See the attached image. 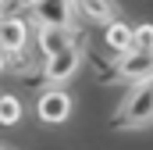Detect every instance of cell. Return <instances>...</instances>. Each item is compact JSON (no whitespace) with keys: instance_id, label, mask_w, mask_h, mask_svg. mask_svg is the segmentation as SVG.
Masks as SVG:
<instances>
[{"instance_id":"obj_7","label":"cell","mask_w":153,"mask_h":150,"mask_svg":"<svg viewBox=\"0 0 153 150\" xmlns=\"http://www.w3.org/2000/svg\"><path fill=\"white\" fill-rule=\"evenodd\" d=\"M29 36H32V25L25 22V18H4V29H0V43L11 50V54H18V50H25L29 46Z\"/></svg>"},{"instance_id":"obj_2","label":"cell","mask_w":153,"mask_h":150,"mask_svg":"<svg viewBox=\"0 0 153 150\" xmlns=\"http://www.w3.org/2000/svg\"><path fill=\"white\" fill-rule=\"evenodd\" d=\"M78 14L75 0H36L29 7V18L36 22V29H71Z\"/></svg>"},{"instance_id":"obj_14","label":"cell","mask_w":153,"mask_h":150,"mask_svg":"<svg viewBox=\"0 0 153 150\" xmlns=\"http://www.w3.org/2000/svg\"><path fill=\"white\" fill-rule=\"evenodd\" d=\"M4 4H7V0H0V7H4Z\"/></svg>"},{"instance_id":"obj_13","label":"cell","mask_w":153,"mask_h":150,"mask_svg":"<svg viewBox=\"0 0 153 150\" xmlns=\"http://www.w3.org/2000/svg\"><path fill=\"white\" fill-rule=\"evenodd\" d=\"M4 18H7V14H4V11H0V29H4Z\"/></svg>"},{"instance_id":"obj_10","label":"cell","mask_w":153,"mask_h":150,"mask_svg":"<svg viewBox=\"0 0 153 150\" xmlns=\"http://www.w3.org/2000/svg\"><path fill=\"white\" fill-rule=\"evenodd\" d=\"M22 122V104H18V97H0V125H18Z\"/></svg>"},{"instance_id":"obj_12","label":"cell","mask_w":153,"mask_h":150,"mask_svg":"<svg viewBox=\"0 0 153 150\" xmlns=\"http://www.w3.org/2000/svg\"><path fill=\"white\" fill-rule=\"evenodd\" d=\"M7 64H11V50H7V46H4V43H0V72H4V68H7Z\"/></svg>"},{"instance_id":"obj_11","label":"cell","mask_w":153,"mask_h":150,"mask_svg":"<svg viewBox=\"0 0 153 150\" xmlns=\"http://www.w3.org/2000/svg\"><path fill=\"white\" fill-rule=\"evenodd\" d=\"M135 50H153V25L150 22L135 25Z\"/></svg>"},{"instance_id":"obj_5","label":"cell","mask_w":153,"mask_h":150,"mask_svg":"<svg viewBox=\"0 0 153 150\" xmlns=\"http://www.w3.org/2000/svg\"><path fill=\"white\" fill-rule=\"evenodd\" d=\"M36 114L46 125H61V122L71 118V97H68L64 89H46V93H39Z\"/></svg>"},{"instance_id":"obj_9","label":"cell","mask_w":153,"mask_h":150,"mask_svg":"<svg viewBox=\"0 0 153 150\" xmlns=\"http://www.w3.org/2000/svg\"><path fill=\"white\" fill-rule=\"evenodd\" d=\"M103 36H107V46L114 50L117 57H121V54H128V50H135V29H132V25H125L121 18H117L114 25H107V32H103Z\"/></svg>"},{"instance_id":"obj_8","label":"cell","mask_w":153,"mask_h":150,"mask_svg":"<svg viewBox=\"0 0 153 150\" xmlns=\"http://www.w3.org/2000/svg\"><path fill=\"white\" fill-rule=\"evenodd\" d=\"M71 43H75L71 29H36V46H39L43 57H53V54L68 50Z\"/></svg>"},{"instance_id":"obj_6","label":"cell","mask_w":153,"mask_h":150,"mask_svg":"<svg viewBox=\"0 0 153 150\" xmlns=\"http://www.w3.org/2000/svg\"><path fill=\"white\" fill-rule=\"evenodd\" d=\"M78 4V14L85 18V22H93V25H114L117 22V4L114 0H75Z\"/></svg>"},{"instance_id":"obj_1","label":"cell","mask_w":153,"mask_h":150,"mask_svg":"<svg viewBox=\"0 0 153 150\" xmlns=\"http://www.w3.org/2000/svg\"><path fill=\"white\" fill-rule=\"evenodd\" d=\"M111 125L114 129H146V125H153V79L128 89V97L111 114Z\"/></svg>"},{"instance_id":"obj_3","label":"cell","mask_w":153,"mask_h":150,"mask_svg":"<svg viewBox=\"0 0 153 150\" xmlns=\"http://www.w3.org/2000/svg\"><path fill=\"white\" fill-rule=\"evenodd\" d=\"M153 79V50H128V54H121L114 64V75L107 79V82H128V86H139V82H146Z\"/></svg>"},{"instance_id":"obj_15","label":"cell","mask_w":153,"mask_h":150,"mask_svg":"<svg viewBox=\"0 0 153 150\" xmlns=\"http://www.w3.org/2000/svg\"><path fill=\"white\" fill-rule=\"evenodd\" d=\"M0 150H7V147H0Z\"/></svg>"},{"instance_id":"obj_4","label":"cell","mask_w":153,"mask_h":150,"mask_svg":"<svg viewBox=\"0 0 153 150\" xmlns=\"http://www.w3.org/2000/svg\"><path fill=\"white\" fill-rule=\"evenodd\" d=\"M78 68H82V46H78V43H71L68 50H61V54L46 57V64H43V79H46L50 86H57V82L75 79Z\"/></svg>"}]
</instances>
